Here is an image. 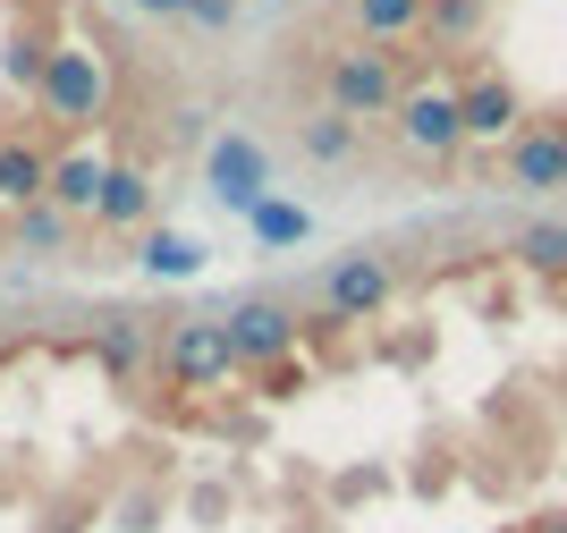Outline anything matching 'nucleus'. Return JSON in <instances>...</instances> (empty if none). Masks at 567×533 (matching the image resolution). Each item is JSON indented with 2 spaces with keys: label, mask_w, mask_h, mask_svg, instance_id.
<instances>
[{
  "label": "nucleus",
  "mask_w": 567,
  "mask_h": 533,
  "mask_svg": "<svg viewBox=\"0 0 567 533\" xmlns=\"http://www.w3.org/2000/svg\"><path fill=\"white\" fill-rule=\"evenodd\" d=\"M322 93H331V111H348V119H399V102H406L399 51L390 43L331 51V60H322Z\"/></svg>",
  "instance_id": "nucleus-1"
},
{
  "label": "nucleus",
  "mask_w": 567,
  "mask_h": 533,
  "mask_svg": "<svg viewBox=\"0 0 567 533\" xmlns=\"http://www.w3.org/2000/svg\"><path fill=\"white\" fill-rule=\"evenodd\" d=\"M153 372L169 390H220L237 372L229 339H220V314H187V322H162L153 330Z\"/></svg>",
  "instance_id": "nucleus-2"
},
{
  "label": "nucleus",
  "mask_w": 567,
  "mask_h": 533,
  "mask_svg": "<svg viewBox=\"0 0 567 533\" xmlns=\"http://www.w3.org/2000/svg\"><path fill=\"white\" fill-rule=\"evenodd\" d=\"M102 102H111L102 51H85V43H51V69H43V85H34V111H43V127H94Z\"/></svg>",
  "instance_id": "nucleus-3"
},
{
  "label": "nucleus",
  "mask_w": 567,
  "mask_h": 533,
  "mask_svg": "<svg viewBox=\"0 0 567 533\" xmlns=\"http://www.w3.org/2000/svg\"><path fill=\"white\" fill-rule=\"evenodd\" d=\"M390 288H399V271L373 255V246H355V255H339L331 271H322V288H313V330H348V322H373L381 305H390Z\"/></svg>",
  "instance_id": "nucleus-4"
},
{
  "label": "nucleus",
  "mask_w": 567,
  "mask_h": 533,
  "mask_svg": "<svg viewBox=\"0 0 567 533\" xmlns=\"http://www.w3.org/2000/svg\"><path fill=\"white\" fill-rule=\"evenodd\" d=\"M220 339H229L237 372H271V365H288V356H297L306 322H297L280 297H237L229 314H220Z\"/></svg>",
  "instance_id": "nucleus-5"
},
{
  "label": "nucleus",
  "mask_w": 567,
  "mask_h": 533,
  "mask_svg": "<svg viewBox=\"0 0 567 533\" xmlns=\"http://www.w3.org/2000/svg\"><path fill=\"white\" fill-rule=\"evenodd\" d=\"M204 186H213L229 212H255L271 195V153L255 136H213L204 144Z\"/></svg>",
  "instance_id": "nucleus-6"
},
{
  "label": "nucleus",
  "mask_w": 567,
  "mask_h": 533,
  "mask_svg": "<svg viewBox=\"0 0 567 533\" xmlns=\"http://www.w3.org/2000/svg\"><path fill=\"white\" fill-rule=\"evenodd\" d=\"M399 136H406V153H424V162H450L457 144H466L457 85H415V93L399 102Z\"/></svg>",
  "instance_id": "nucleus-7"
},
{
  "label": "nucleus",
  "mask_w": 567,
  "mask_h": 533,
  "mask_svg": "<svg viewBox=\"0 0 567 533\" xmlns=\"http://www.w3.org/2000/svg\"><path fill=\"white\" fill-rule=\"evenodd\" d=\"M457 119H466V136H483V144H508L517 136V85H508V76L499 69H474L466 85H457Z\"/></svg>",
  "instance_id": "nucleus-8"
},
{
  "label": "nucleus",
  "mask_w": 567,
  "mask_h": 533,
  "mask_svg": "<svg viewBox=\"0 0 567 533\" xmlns=\"http://www.w3.org/2000/svg\"><path fill=\"white\" fill-rule=\"evenodd\" d=\"M153 314H111V322L94 330V365L111 372L118 390H127V381H144V372H153Z\"/></svg>",
  "instance_id": "nucleus-9"
},
{
  "label": "nucleus",
  "mask_w": 567,
  "mask_h": 533,
  "mask_svg": "<svg viewBox=\"0 0 567 533\" xmlns=\"http://www.w3.org/2000/svg\"><path fill=\"white\" fill-rule=\"evenodd\" d=\"M102 178H111V162H102V153H85V144H76V153H51V204L69 212V221H94V204H102Z\"/></svg>",
  "instance_id": "nucleus-10"
},
{
  "label": "nucleus",
  "mask_w": 567,
  "mask_h": 533,
  "mask_svg": "<svg viewBox=\"0 0 567 533\" xmlns=\"http://www.w3.org/2000/svg\"><path fill=\"white\" fill-rule=\"evenodd\" d=\"M94 221H102V229H118V237H127V229H153V178H144V170H127V162H111Z\"/></svg>",
  "instance_id": "nucleus-11"
},
{
  "label": "nucleus",
  "mask_w": 567,
  "mask_h": 533,
  "mask_svg": "<svg viewBox=\"0 0 567 533\" xmlns=\"http://www.w3.org/2000/svg\"><path fill=\"white\" fill-rule=\"evenodd\" d=\"M508 178H517V186H534V195L567 186V153H559V127H525V136H508Z\"/></svg>",
  "instance_id": "nucleus-12"
},
{
  "label": "nucleus",
  "mask_w": 567,
  "mask_h": 533,
  "mask_svg": "<svg viewBox=\"0 0 567 533\" xmlns=\"http://www.w3.org/2000/svg\"><path fill=\"white\" fill-rule=\"evenodd\" d=\"M43 186H51V153L43 144H0V204L25 212V204H43Z\"/></svg>",
  "instance_id": "nucleus-13"
},
{
  "label": "nucleus",
  "mask_w": 567,
  "mask_h": 533,
  "mask_svg": "<svg viewBox=\"0 0 567 533\" xmlns=\"http://www.w3.org/2000/svg\"><path fill=\"white\" fill-rule=\"evenodd\" d=\"M9 237H18V255H69V246H76V221L43 195V204L9 212Z\"/></svg>",
  "instance_id": "nucleus-14"
},
{
  "label": "nucleus",
  "mask_w": 567,
  "mask_h": 533,
  "mask_svg": "<svg viewBox=\"0 0 567 533\" xmlns=\"http://www.w3.org/2000/svg\"><path fill=\"white\" fill-rule=\"evenodd\" d=\"M136 263H144L153 279H195V271H204L213 255H204V237H187V229H144Z\"/></svg>",
  "instance_id": "nucleus-15"
},
{
  "label": "nucleus",
  "mask_w": 567,
  "mask_h": 533,
  "mask_svg": "<svg viewBox=\"0 0 567 533\" xmlns=\"http://www.w3.org/2000/svg\"><path fill=\"white\" fill-rule=\"evenodd\" d=\"M424 9L432 0H348V18L364 43H399V34H424Z\"/></svg>",
  "instance_id": "nucleus-16"
},
{
  "label": "nucleus",
  "mask_w": 567,
  "mask_h": 533,
  "mask_svg": "<svg viewBox=\"0 0 567 533\" xmlns=\"http://www.w3.org/2000/svg\"><path fill=\"white\" fill-rule=\"evenodd\" d=\"M246 237H255V246H271V255H280V246H306V237H313V212H306V204H280V195H262V204L246 212Z\"/></svg>",
  "instance_id": "nucleus-17"
},
{
  "label": "nucleus",
  "mask_w": 567,
  "mask_h": 533,
  "mask_svg": "<svg viewBox=\"0 0 567 533\" xmlns=\"http://www.w3.org/2000/svg\"><path fill=\"white\" fill-rule=\"evenodd\" d=\"M0 69H9V85L34 93V85H43V69H51V34L34 18H18V25H9V43H0Z\"/></svg>",
  "instance_id": "nucleus-18"
},
{
  "label": "nucleus",
  "mask_w": 567,
  "mask_h": 533,
  "mask_svg": "<svg viewBox=\"0 0 567 533\" xmlns=\"http://www.w3.org/2000/svg\"><path fill=\"white\" fill-rule=\"evenodd\" d=\"M517 263H534V271H567V221H525V229H517Z\"/></svg>",
  "instance_id": "nucleus-19"
},
{
  "label": "nucleus",
  "mask_w": 567,
  "mask_h": 533,
  "mask_svg": "<svg viewBox=\"0 0 567 533\" xmlns=\"http://www.w3.org/2000/svg\"><path fill=\"white\" fill-rule=\"evenodd\" d=\"M424 34L432 43H474V34H483V0H432Z\"/></svg>",
  "instance_id": "nucleus-20"
},
{
  "label": "nucleus",
  "mask_w": 567,
  "mask_h": 533,
  "mask_svg": "<svg viewBox=\"0 0 567 533\" xmlns=\"http://www.w3.org/2000/svg\"><path fill=\"white\" fill-rule=\"evenodd\" d=\"M306 153H313V162H348V153H355V119L348 111H313L306 119Z\"/></svg>",
  "instance_id": "nucleus-21"
},
{
  "label": "nucleus",
  "mask_w": 567,
  "mask_h": 533,
  "mask_svg": "<svg viewBox=\"0 0 567 533\" xmlns=\"http://www.w3.org/2000/svg\"><path fill=\"white\" fill-rule=\"evenodd\" d=\"M187 18H195V25H229V18H237V0H195Z\"/></svg>",
  "instance_id": "nucleus-22"
},
{
  "label": "nucleus",
  "mask_w": 567,
  "mask_h": 533,
  "mask_svg": "<svg viewBox=\"0 0 567 533\" xmlns=\"http://www.w3.org/2000/svg\"><path fill=\"white\" fill-rule=\"evenodd\" d=\"M136 9H144V18H187L195 0H136Z\"/></svg>",
  "instance_id": "nucleus-23"
},
{
  "label": "nucleus",
  "mask_w": 567,
  "mask_h": 533,
  "mask_svg": "<svg viewBox=\"0 0 567 533\" xmlns=\"http://www.w3.org/2000/svg\"><path fill=\"white\" fill-rule=\"evenodd\" d=\"M550 127H559V153H567V119H550Z\"/></svg>",
  "instance_id": "nucleus-24"
}]
</instances>
